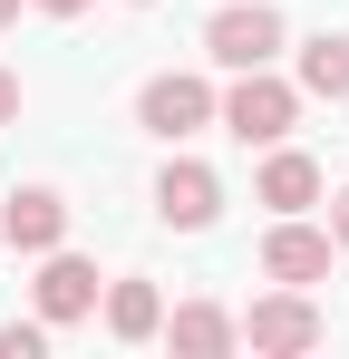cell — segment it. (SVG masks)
I'll return each mask as SVG.
<instances>
[{
    "instance_id": "6da1fadb",
    "label": "cell",
    "mask_w": 349,
    "mask_h": 359,
    "mask_svg": "<svg viewBox=\"0 0 349 359\" xmlns=\"http://www.w3.org/2000/svg\"><path fill=\"white\" fill-rule=\"evenodd\" d=\"M214 117H224V97H214L194 68H165V78H146V88H136V126H146V136H165V146L204 136Z\"/></svg>"
},
{
    "instance_id": "7a4b0ae2",
    "label": "cell",
    "mask_w": 349,
    "mask_h": 359,
    "mask_svg": "<svg viewBox=\"0 0 349 359\" xmlns=\"http://www.w3.org/2000/svg\"><path fill=\"white\" fill-rule=\"evenodd\" d=\"M291 117H301V88L272 78V68H233V97H224V126L242 146H282Z\"/></svg>"
},
{
    "instance_id": "3957f363",
    "label": "cell",
    "mask_w": 349,
    "mask_h": 359,
    "mask_svg": "<svg viewBox=\"0 0 349 359\" xmlns=\"http://www.w3.org/2000/svg\"><path fill=\"white\" fill-rule=\"evenodd\" d=\"M204 59H214V68H272V59H282V10H262V0H224L214 29H204Z\"/></svg>"
},
{
    "instance_id": "277c9868",
    "label": "cell",
    "mask_w": 349,
    "mask_h": 359,
    "mask_svg": "<svg viewBox=\"0 0 349 359\" xmlns=\"http://www.w3.org/2000/svg\"><path fill=\"white\" fill-rule=\"evenodd\" d=\"M320 330H330V320H320V311H310V292H272V301H252V311H242V340H252V350L262 359H301V350H320Z\"/></svg>"
},
{
    "instance_id": "5b68a950",
    "label": "cell",
    "mask_w": 349,
    "mask_h": 359,
    "mask_svg": "<svg viewBox=\"0 0 349 359\" xmlns=\"http://www.w3.org/2000/svg\"><path fill=\"white\" fill-rule=\"evenodd\" d=\"M29 301H39V320H49V330L88 320V311H97V262H78V252H39V282H29Z\"/></svg>"
},
{
    "instance_id": "8992f818",
    "label": "cell",
    "mask_w": 349,
    "mask_h": 359,
    "mask_svg": "<svg viewBox=\"0 0 349 359\" xmlns=\"http://www.w3.org/2000/svg\"><path fill=\"white\" fill-rule=\"evenodd\" d=\"M156 214H165L174 233H204V224L224 214V184H214V165H194V156H174L165 175H156Z\"/></svg>"
},
{
    "instance_id": "52a82bcc",
    "label": "cell",
    "mask_w": 349,
    "mask_h": 359,
    "mask_svg": "<svg viewBox=\"0 0 349 359\" xmlns=\"http://www.w3.org/2000/svg\"><path fill=\"white\" fill-rule=\"evenodd\" d=\"M262 272L291 282V292H310V282L330 272V233H320V224H301V214H282V224L262 233Z\"/></svg>"
},
{
    "instance_id": "ba28073f",
    "label": "cell",
    "mask_w": 349,
    "mask_h": 359,
    "mask_svg": "<svg viewBox=\"0 0 349 359\" xmlns=\"http://www.w3.org/2000/svg\"><path fill=\"white\" fill-rule=\"evenodd\" d=\"M0 243H10V252H58V243H68V204H58L49 184H20V194L0 204Z\"/></svg>"
},
{
    "instance_id": "9c48e42d",
    "label": "cell",
    "mask_w": 349,
    "mask_h": 359,
    "mask_svg": "<svg viewBox=\"0 0 349 359\" xmlns=\"http://www.w3.org/2000/svg\"><path fill=\"white\" fill-rule=\"evenodd\" d=\"M252 194H262L272 214H310V204H320V165H310V156H291V146H272Z\"/></svg>"
},
{
    "instance_id": "30bf717a",
    "label": "cell",
    "mask_w": 349,
    "mask_h": 359,
    "mask_svg": "<svg viewBox=\"0 0 349 359\" xmlns=\"http://www.w3.org/2000/svg\"><path fill=\"white\" fill-rule=\"evenodd\" d=\"M165 340H174V350H184V359H224L233 340H242V320H224L214 301H184V311H174V320H165Z\"/></svg>"
},
{
    "instance_id": "8fae6325",
    "label": "cell",
    "mask_w": 349,
    "mask_h": 359,
    "mask_svg": "<svg viewBox=\"0 0 349 359\" xmlns=\"http://www.w3.org/2000/svg\"><path fill=\"white\" fill-rule=\"evenodd\" d=\"M301 97H330V107L349 97V39L340 29H320V39L301 49Z\"/></svg>"
},
{
    "instance_id": "7c38bea8",
    "label": "cell",
    "mask_w": 349,
    "mask_h": 359,
    "mask_svg": "<svg viewBox=\"0 0 349 359\" xmlns=\"http://www.w3.org/2000/svg\"><path fill=\"white\" fill-rule=\"evenodd\" d=\"M107 330H116V340H156V330H165L156 282H116V292H107Z\"/></svg>"
},
{
    "instance_id": "4fadbf2b",
    "label": "cell",
    "mask_w": 349,
    "mask_h": 359,
    "mask_svg": "<svg viewBox=\"0 0 349 359\" xmlns=\"http://www.w3.org/2000/svg\"><path fill=\"white\" fill-rule=\"evenodd\" d=\"M49 350V320H10V330H0V359H39Z\"/></svg>"
},
{
    "instance_id": "5bb4252c",
    "label": "cell",
    "mask_w": 349,
    "mask_h": 359,
    "mask_svg": "<svg viewBox=\"0 0 349 359\" xmlns=\"http://www.w3.org/2000/svg\"><path fill=\"white\" fill-rule=\"evenodd\" d=\"M20 117V78H10V68H0V126Z\"/></svg>"
},
{
    "instance_id": "9a60e30c",
    "label": "cell",
    "mask_w": 349,
    "mask_h": 359,
    "mask_svg": "<svg viewBox=\"0 0 349 359\" xmlns=\"http://www.w3.org/2000/svg\"><path fill=\"white\" fill-rule=\"evenodd\" d=\"M330 243H349V184H340V204H330Z\"/></svg>"
},
{
    "instance_id": "2e32d148",
    "label": "cell",
    "mask_w": 349,
    "mask_h": 359,
    "mask_svg": "<svg viewBox=\"0 0 349 359\" xmlns=\"http://www.w3.org/2000/svg\"><path fill=\"white\" fill-rule=\"evenodd\" d=\"M39 10H49V20H78V10H88V0H39Z\"/></svg>"
},
{
    "instance_id": "e0dca14e",
    "label": "cell",
    "mask_w": 349,
    "mask_h": 359,
    "mask_svg": "<svg viewBox=\"0 0 349 359\" xmlns=\"http://www.w3.org/2000/svg\"><path fill=\"white\" fill-rule=\"evenodd\" d=\"M10 20H20V0H0V29H10Z\"/></svg>"
},
{
    "instance_id": "ac0fdd59",
    "label": "cell",
    "mask_w": 349,
    "mask_h": 359,
    "mask_svg": "<svg viewBox=\"0 0 349 359\" xmlns=\"http://www.w3.org/2000/svg\"><path fill=\"white\" fill-rule=\"evenodd\" d=\"M136 10H146V0H136Z\"/></svg>"
}]
</instances>
